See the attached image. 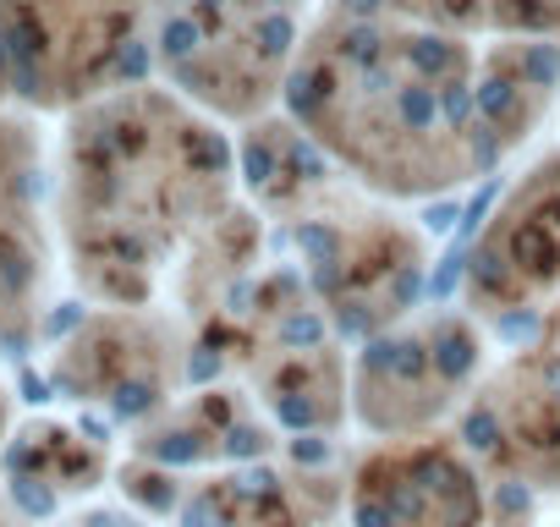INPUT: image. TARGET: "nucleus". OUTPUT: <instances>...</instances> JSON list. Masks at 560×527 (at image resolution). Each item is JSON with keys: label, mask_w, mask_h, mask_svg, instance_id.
Masks as SVG:
<instances>
[{"label": "nucleus", "mask_w": 560, "mask_h": 527, "mask_svg": "<svg viewBox=\"0 0 560 527\" xmlns=\"http://www.w3.org/2000/svg\"><path fill=\"white\" fill-rule=\"evenodd\" d=\"M341 7H347L352 17H374V12H380V0H341Z\"/></svg>", "instance_id": "obj_27"}, {"label": "nucleus", "mask_w": 560, "mask_h": 527, "mask_svg": "<svg viewBox=\"0 0 560 527\" xmlns=\"http://www.w3.org/2000/svg\"><path fill=\"white\" fill-rule=\"evenodd\" d=\"M434 368H440L445 379H462V374L472 368V341H467L456 325H440V330H434Z\"/></svg>", "instance_id": "obj_5"}, {"label": "nucleus", "mask_w": 560, "mask_h": 527, "mask_svg": "<svg viewBox=\"0 0 560 527\" xmlns=\"http://www.w3.org/2000/svg\"><path fill=\"white\" fill-rule=\"evenodd\" d=\"M396 110H401V121H407L412 132H434V121H440V94H434L429 83H407V89H396Z\"/></svg>", "instance_id": "obj_3"}, {"label": "nucleus", "mask_w": 560, "mask_h": 527, "mask_svg": "<svg viewBox=\"0 0 560 527\" xmlns=\"http://www.w3.org/2000/svg\"><path fill=\"white\" fill-rule=\"evenodd\" d=\"M298 247H303L308 258H319V264H330L341 242H336V231H330V225H303V231H298Z\"/></svg>", "instance_id": "obj_12"}, {"label": "nucleus", "mask_w": 560, "mask_h": 527, "mask_svg": "<svg viewBox=\"0 0 560 527\" xmlns=\"http://www.w3.org/2000/svg\"><path fill=\"white\" fill-rule=\"evenodd\" d=\"M407 67H412L418 78H456L462 56H456L445 39H412V45H407Z\"/></svg>", "instance_id": "obj_2"}, {"label": "nucleus", "mask_w": 560, "mask_h": 527, "mask_svg": "<svg viewBox=\"0 0 560 527\" xmlns=\"http://www.w3.org/2000/svg\"><path fill=\"white\" fill-rule=\"evenodd\" d=\"M198 7H225V0H198Z\"/></svg>", "instance_id": "obj_28"}, {"label": "nucleus", "mask_w": 560, "mask_h": 527, "mask_svg": "<svg viewBox=\"0 0 560 527\" xmlns=\"http://www.w3.org/2000/svg\"><path fill=\"white\" fill-rule=\"evenodd\" d=\"M456 214H462L456 203H434V209H429L423 220H429V231H451V220H456Z\"/></svg>", "instance_id": "obj_24"}, {"label": "nucleus", "mask_w": 560, "mask_h": 527, "mask_svg": "<svg viewBox=\"0 0 560 527\" xmlns=\"http://www.w3.org/2000/svg\"><path fill=\"white\" fill-rule=\"evenodd\" d=\"M39 176L23 160V138L0 121V347H28V297L39 281V247L28 236V203Z\"/></svg>", "instance_id": "obj_1"}, {"label": "nucleus", "mask_w": 560, "mask_h": 527, "mask_svg": "<svg viewBox=\"0 0 560 527\" xmlns=\"http://www.w3.org/2000/svg\"><path fill=\"white\" fill-rule=\"evenodd\" d=\"M292 165H298V171H308V176H325V160H319V149H314V143H303V138L292 143Z\"/></svg>", "instance_id": "obj_22"}, {"label": "nucleus", "mask_w": 560, "mask_h": 527, "mask_svg": "<svg viewBox=\"0 0 560 527\" xmlns=\"http://www.w3.org/2000/svg\"><path fill=\"white\" fill-rule=\"evenodd\" d=\"M472 276H478V286H483V292H494V297H505V292H511V270H505V258H500L494 247H483V253L472 258Z\"/></svg>", "instance_id": "obj_8"}, {"label": "nucleus", "mask_w": 560, "mask_h": 527, "mask_svg": "<svg viewBox=\"0 0 560 527\" xmlns=\"http://www.w3.org/2000/svg\"><path fill=\"white\" fill-rule=\"evenodd\" d=\"M472 105H478V94H472L462 78H445V89H440V116H445L451 127H467Z\"/></svg>", "instance_id": "obj_7"}, {"label": "nucleus", "mask_w": 560, "mask_h": 527, "mask_svg": "<svg viewBox=\"0 0 560 527\" xmlns=\"http://www.w3.org/2000/svg\"><path fill=\"white\" fill-rule=\"evenodd\" d=\"M269 7H280V0H269Z\"/></svg>", "instance_id": "obj_29"}, {"label": "nucleus", "mask_w": 560, "mask_h": 527, "mask_svg": "<svg viewBox=\"0 0 560 527\" xmlns=\"http://www.w3.org/2000/svg\"><path fill=\"white\" fill-rule=\"evenodd\" d=\"M292 456H298V461H319V456H325V445H319V440H298V445H292Z\"/></svg>", "instance_id": "obj_26"}, {"label": "nucleus", "mask_w": 560, "mask_h": 527, "mask_svg": "<svg viewBox=\"0 0 560 527\" xmlns=\"http://www.w3.org/2000/svg\"><path fill=\"white\" fill-rule=\"evenodd\" d=\"M225 450H231V456H258V450H264V434H253V429H231V434H225Z\"/></svg>", "instance_id": "obj_21"}, {"label": "nucleus", "mask_w": 560, "mask_h": 527, "mask_svg": "<svg viewBox=\"0 0 560 527\" xmlns=\"http://www.w3.org/2000/svg\"><path fill=\"white\" fill-rule=\"evenodd\" d=\"M467 445H472V450H494V445H500V429H494V412H489V407L467 418Z\"/></svg>", "instance_id": "obj_16"}, {"label": "nucleus", "mask_w": 560, "mask_h": 527, "mask_svg": "<svg viewBox=\"0 0 560 527\" xmlns=\"http://www.w3.org/2000/svg\"><path fill=\"white\" fill-rule=\"evenodd\" d=\"M203 50V28L192 23V17H165V28H160V56L171 61V67H182V61H192Z\"/></svg>", "instance_id": "obj_4"}, {"label": "nucleus", "mask_w": 560, "mask_h": 527, "mask_svg": "<svg viewBox=\"0 0 560 527\" xmlns=\"http://www.w3.org/2000/svg\"><path fill=\"white\" fill-rule=\"evenodd\" d=\"M280 336H287V341H292V347H314V341H319V336H325V325H319V319H314V314H292V319H287V325H280Z\"/></svg>", "instance_id": "obj_17"}, {"label": "nucleus", "mask_w": 560, "mask_h": 527, "mask_svg": "<svg viewBox=\"0 0 560 527\" xmlns=\"http://www.w3.org/2000/svg\"><path fill=\"white\" fill-rule=\"evenodd\" d=\"M522 72H527L538 89H549V83L560 78V50H555V45H527V50H522Z\"/></svg>", "instance_id": "obj_9"}, {"label": "nucleus", "mask_w": 560, "mask_h": 527, "mask_svg": "<svg viewBox=\"0 0 560 527\" xmlns=\"http://www.w3.org/2000/svg\"><path fill=\"white\" fill-rule=\"evenodd\" d=\"M456 281H462V253H451V258L440 264V270H434V281H429V297H434V303H445V297L456 292Z\"/></svg>", "instance_id": "obj_18"}, {"label": "nucleus", "mask_w": 560, "mask_h": 527, "mask_svg": "<svg viewBox=\"0 0 560 527\" xmlns=\"http://www.w3.org/2000/svg\"><path fill=\"white\" fill-rule=\"evenodd\" d=\"M472 94H478V110H483L489 121H511V110H516V94H511V83H500V78H483Z\"/></svg>", "instance_id": "obj_6"}, {"label": "nucleus", "mask_w": 560, "mask_h": 527, "mask_svg": "<svg viewBox=\"0 0 560 527\" xmlns=\"http://www.w3.org/2000/svg\"><path fill=\"white\" fill-rule=\"evenodd\" d=\"M325 94H330V89H325V78H314V72H298V78L287 83V105H292L298 116H314Z\"/></svg>", "instance_id": "obj_10"}, {"label": "nucleus", "mask_w": 560, "mask_h": 527, "mask_svg": "<svg viewBox=\"0 0 560 527\" xmlns=\"http://www.w3.org/2000/svg\"><path fill=\"white\" fill-rule=\"evenodd\" d=\"M380 50H385V39L374 28H352L341 39V56H352V61H380Z\"/></svg>", "instance_id": "obj_14"}, {"label": "nucleus", "mask_w": 560, "mask_h": 527, "mask_svg": "<svg viewBox=\"0 0 560 527\" xmlns=\"http://www.w3.org/2000/svg\"><path fill=\"white\" fill-rule=\"evenodd\" d=\"M258 45H264V56H287V50H292V23L280 17V12L264 17V23H258Z\"/></svg>", "instance_id": "obj_13"}, {"label": "nucleus", "mask_w": 560, "mask_h": 527, "mask_svg": "<svg viewBox=\"0 0 560 527\" xmlns=\"http://www.w3.org/2000/svg\"><path fill=\"white\" fill-rule=\"evenodd\" d=\"M467 149H472V165H478V171H494V160H500V138H494L489 121L467 127Z\"/></svg>", "instance_id": "obj_11"}, {"label": "nucleus", "mask_w": 560, "mask_h": 527, "mask_svg": "<svg viewBox=\"0 0 560 527\" xmlns=\"http://www.w3.org/2000/svg\"><path fill=\"white\" fill-rule=\"evenodd\" d=\"M418 297V270H412V264H407V270L396 276V292H390V314H401L407 303Z\"/></svg>", "instance_id": "obj_20"}, {"label": "nucleus", "mask_w": 560, "mask_h": 527, "mask_svg": "<svg viewBox=\"0 0 560 527\" xmlns=\"http://www.w3.org/2000/svg\"><path fill=\"white\" fill-rule=\"evenodd\" d=\"M494 192H500V181H489V187H483V192H478V198H472V203L462 209V242H467V236L478 231V220L489 214V203H494Z\"/></svg>", "instance_id": "obj_19"}, {"label": "nucleus", "mask_w": 560, "mask_h": 527, "mask_svg": "<svg viewBox=\"0 0 560 527\" xmlns=\"http://www.w3.org/2000/svg\"><path fill=\"white\" fill-rule=\"evenodd\" d=\"M533 330H538L533 314H505V319H500V336H505V341H527Z\"/></svg>", "instance_id": "obj_23"}, {"label": "nucleus", "mask_w": 560, "mask_h": 527, "mask_svg": "<svg viewBox=\"0 0 560 527\" xmlns=\"http://www.w3.org/2000/svg\"><path fill=\"white\" fill-rule=\"evenodd\" d=\"M242 171H247L253 187H264V181L275 176V154H269L264 143H247V149H242Z\"/></svg>", "instance_id": "obj_15"}, {"label": "nucleus", "mask_w": 560, "mask_h": 527, "mask_svg": "<svg viewBox=\"0 0 560 527\" xmlns=\"http://www.w3.org/2000/svg\"><path fill=\"white\" fill-rule=\"evenodd\" d=\"M78 527H132L127 516H110V511H94V516H83Z\"/></svg>", "instance_id": "obj_25"}]
</instances>
